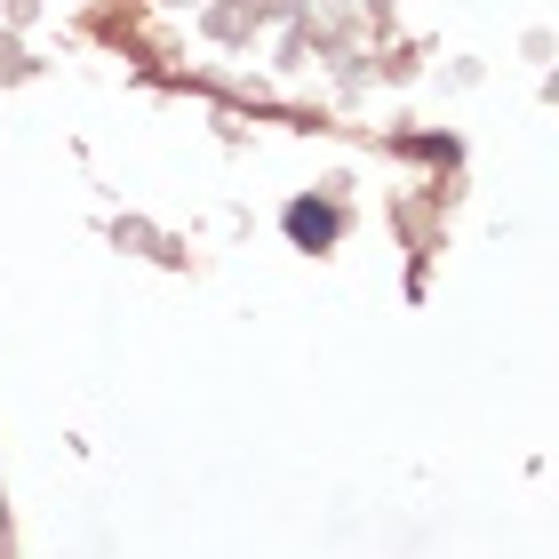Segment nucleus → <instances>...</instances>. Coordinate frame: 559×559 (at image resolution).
Returning a JSON list of instances; mask_svg holds the SVG:
<instances>
[{
    "label": "nucleus",
    "instance_id": "f257e3e1",
    "mask_svg": "<svg viewBox=\"0 0 559 559\" xmlns=\"http://www.w3.org/2000/svg\"><path fill=\"white\" fill-rule=\"evenodd\" d=\"M280 224H288L296 248H336L344 240V209H336V200H312V192L288 200V216H280Z\"/></svg>",
    "mask_w": 559,
    "mask_h": 559
}]
</instances>
